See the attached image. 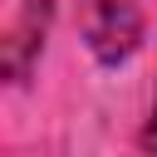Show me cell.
<instances>
[{"instance_id":"7a4b0ae2","label":"cell","mask_w":157,"mask_h":157,"mask_svg":"<svg viewBox=\"0 0 157 157\" xmlns=\"http://www.w3.org/2000/svg\"><path fill=\"white\" fill-rule=\"evenodd\" d=\"M142 147L157 157V98H152V118H147V132H142Z\"/></svg>"},{"instance_id":"6da1fadb","label":"cell","mask_w":157,"mask_h":157,"mask_svg":"<svg viewBox=\"0 0 157 157\" xmlns=\"http://www.w3.org/2000/svg\"><path fill=\"white\" fill-rule=\"evenodd\" d=\"M142 39V20L128 0H98L88 15V49L98 54V64H118L137 49Z\"/></svg>"}]
</instances>
